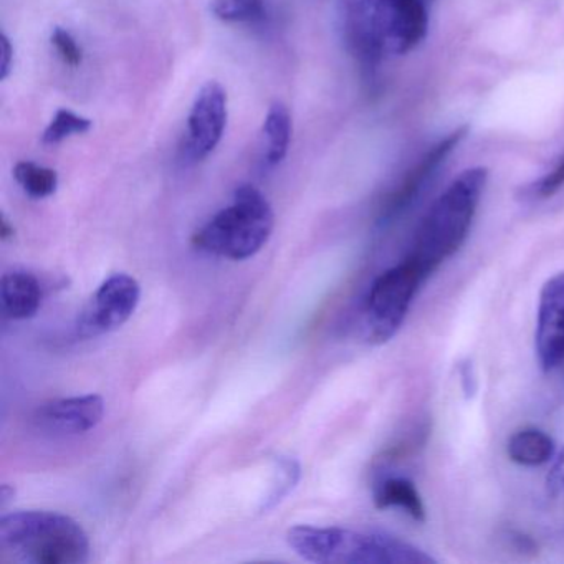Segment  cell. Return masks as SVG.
<instances>
[{
    "instance_id": "cell-1",
    "label": "cell",
    "mask_w": 564,
    "mask_h": 564,
    "mask_svg": "<svg viewBox=\"0 0 564 564\" xmlns=\"http://www.w3.org/2000/svg\"><path fill=\"white\" fill-rule=\"evenodd\" d=\"M487 181V167L475 166L465 170L434 200L419 224L411 250L404 259L409 260L425 280L464 246L480 206Z\"/></svg>"
},
{
    "instance_id": "cell-17",
    "label": "cell",
    "mask_w": 564,
    "mask_h": 564,
    "mask_svg": "<svg viewBox=\"0 0 564 564\" xmlns=\"http://www.w3.org/2000/svg\"><path fill=\"white\" fill-rule=\"evenodd\" d=\"M14 177L32 199H45L57 191V173L54 170H48V167L37 166L31 161L19 163L14 167Z\"/></svg>"
},
{
    "instance_id": "cell-12",
    "label": "cell",
    "mask_w": 564,
    "mask_h": 564,
    "mask_svg": "<svg viewBox=\"0 0 564 564\" xmlns=\"http://www.w3.org/2000/svg\"><path fill=\"white\" fill-rule=\"evenodd\" d=\"M429 15L424 0H384L382 35L386 54L405 55L427 35Z\"/></svg>"
},
{
    "instance_id": "cell-16",
    "label": "cell",
    "mask_w": 564,
    "mask_h": 564,
    "mask_svg": "<svg viewBox=\"0 0 564 564\" xmlns=\"http://www.w3.org/2000/svg\"><path fill=\"white\" fill-rule=\"evenodd\" d=\"M265 140V163L273 167L285 160L292 138V118L283 104H273L263 121Z\"/></svg>"
},
{
    "instance_id": "cell-21",
    "label": "cell",
    "mask_w": 564,
    "mask_h": 564,
    "mask_svg": "<svg viewBox=\"0 0 564 564\" xmlns=\"http://www.w3.org/2000/svg\"><path fill=\"white\" fill-rule=\"evenodd\" d=\"M564 187V156L561 158L560 163L550 171V173L544 174L540 181L531 184L530 189H528V194H530L533 199H547V197L554 196L557 191L563 189Z\"/></svg>"
},
{
    "instance_id": "cell-23",
    "label": "cell",
    "mask_w": 564,
    "mask_h": 564,
    "mask_svg": "<svg viewBox=\"0 0 564 564\" xmlns=\"http://www.w3.org/2000/svg\"><path fill=\"white\" fill-rule=\"evenodd\" d=\"M52 44L57 48L58 55L65 64L78 67L82 64V51L75 39L64 29L57 28L52 34Z\"/></svg>"
},
{
    "instance_id": "cell-15",
    "label": "cell",
    "mask_w": 564,
    "mask_h": 564,
    "mask_svg": "<svg viewBox=\"0 0 564 564\" xmlns=\"http://www.w3.org/2000/svg\"><path fill=\"white\" fill-rule=\"evenodd\" d=\"M508 457L523 467H540L556 454V444L546 432L536 427H524L514 432L508 441Z\"/></svg>"
},
{
    "instance_id": "cell-7",
    "label": "cell",
    "mask_w": 564,
    "mask_h": 564,
    "mask_svg": "<svg viewBox=\"0 0 564 564\" xmlns=\"http://www.w3.org/2000/svg\"><path fill=\"white\" fill-rule=\"evenodd\" d=\"M141 286L127 273H115L101 283L77 322L80 338H95L121 328L140 305Z\"/></svg>"
},
{
    "instance_id": "cell-9",
    "label": "cell",
    "mask_w": 564,
    "mask_h": 564,
    "mask_svg": "<svg viewBox=\"0 0 564 564\" xmlns=\"http://www.w3.org/2000/svg\"><path fill=\"white\" fill-rule=\"evenodd\" d=\"M467 134L468 127L464 124V127L457 128L447 137L438 140L434 147L429 148L422 154L421 160L405 173L398 187L382 203L381 214H379L381 223H391L414 204V200L421 196L422 191L425 189L429 181L434 176L435 171L445 163L452 151L465 140Z\"/></svg>"
},
{
    "instance_id": "cell-18",
    "label": "cell",
    "mask_w": 564,
    "mask_h": 564,
    "mask_svg": "<svg viewBox=\"0 0 564 564\" xmlns=\"http://www.w3.org/2000/svg\"><path fill=\"white\" fill-rule=\"evenodd\" d=\"M275 475L276 478L275 481H273L272 490L267 495L262 507H260L262 511H269L275 508L276 505L296 487L300 475H302V468H300V464L295 458L280 457L279 460H276Z\"/></svg>"
},
{
    "instance_id": "cell-8",
    "label": "cell",
    "mask_w": 564,
    "mask_h": 564,
    "mask_svg": "<svg viewBox=\"0 0 564 564\" xmlns=\"http://www.w3.org/2000/svg\"><path fill=\"white\" fill-rule=\"evenodd\" d=\"M534 345L541 369L564 375V272L551 276L541 289Z\"/></svg>"
},
{
    "instance_id": "cell-20",
    "label": "cell",
    "mask_w": 564,
    "mask_h": 564,
    "mask_svg": "<svg viewBox=\"0 0 564 564\" xmlns=\"http://www.w3.org/2000/svg\"><path fill=\"white\" fill-rule=\"evenodd\" d=\"M91 130V121L87 118L78 117L70 110H58L54 120L44 131L42 141L45 144H58L74 134H84Z\"/></svg>"
},
{
    "instance_id": "cell-6",
    "label": "cell",
    "mask_w": 564,
    "mask_h": 564,
    "mask_svg": "<svg viewBox=\"0 0 564 564\" xmlns=\"http://www.w3.org/2000/svg\"><path fill=\"white\" fill-rule=\"evenodd\" d=\"M384 0H339V31L362 77L372 84L384 51Z\"/></svg>"
},
{
    "instance_id": "cell-24",
    "label": "cell",
    "mask_w": 564,
    "mask_h": 564,
    "mask_svg": "<svg viewBox=\"0 0 564 564\" xmlns=\"http://www.w3.org/2000/svg\"><path fill=\"white\" fill-rule=\"evenodd\" d=\"M12 58H14V48L8 35L2 34V68H0V80H8L11 74Z\"/></svg>"
},
{
    "instance_id": "cell-19",
    "label": "cell",
    "mask_w": 564,
    "mask_h": 564,
    "mask_svg": "<svg viewBox=\"0 0 564 564\" xmlns=\"http://www.w3.org/2000/svg\"><path fill=\"white\" fill-rule=\"evenodd\" d=\"M210 11L224 22H256L265 15L262 0H213Z\"/></svg>"
},
{
    "instance_id": "cell-10",
    "label": "cell",
    "mask_w": 564,
    "mask_h": 564,
    "mask_svg": "<svg viewBox=\"0 0 564 564\" xmlns=\"http://www.w3.org/2000/svg\"><path fill=\"white\" fill-rule=\"evenodd\" d=\"M104 415L105 401L101 395H75L42 404L32 422L42 434L72 437L94 431L104 421Z\"/></svg>"
},
{
    "instance_id": "cell-11",
    "label": "cell",
    "mask_w": 564,
    "mask_h": 564,
    "mask_svg": "<svg viewBox=\"0 0 564 564\" xmlns=\"http://www.w3.org/2000/svg\"><path fill=\"white\" fill-rule=\"evenodd\" d=\"M227 124V94L223 85L207 82L189 115V154L196 161L209 156L224 137Z\"/></svg>"
},
{
    "instance_id": "cell-5",
    "label": "cell",
    "mask_w": 564,
    "mask_h": 564,
    "mask_svg": "<svg viewBox=\"0 0 564 564\" xmlns=\"http://www.w3.org/2000/svg\"><path fill=\"white\" fill-rule=\"evenodd\" d=\"M424 282L421 272L405 259L376 276L365 303L368 343L384 345L398 335Z\"/></svg>"
},
{
    "instance_id": "cell-3",
    "label": "cell",
    "mask_w": 564,
    "mask_h": 564,
    "mask_svg": "<svg viewBox=\"0 0 564 564\" xmlns=\"http://www.w3.org/2000/svg\"><path fill=\"white\" fill-rule=\"evenodd\" d=\"M286 543L303 560L325 564H429L434 557L408 541L381 531L319 528L299 524L290 528Z\"/></svg>"
},
{
    "instance_id": "cell-14",
    "label": "cell",
    "mask_w": 564,
    "mask_h": 564,
    "mask_svg": "<svg viewBox=\"0 0 564 564\" xmlns=\"http://www.w3.org/2000/svg\"><path fill=\"white\" fill-rule=\"evenodd\" d=\"M375 507L378 510H388V508H401L412 520L425 521V507L421 494L414 481L405 477H386L379 484H376L375 494H372Z\"/></svg>"
},
{
    "instance_id": "cell-2",
    "label": "cell",
    "mask_w": 564,
    "mask_h": 564,
    "mask_svg": "<svg viewBox=\"0 0 564 564\" xmlns=\"http://www.w3.org/2000/svg\"><path fill=\"white\" fill-rule=\"evenodd\" d=\"M90 540L78 521L55 511L29 510L0 520L2 560L22 564H84Z\"/></svg>"
},
{
    "instance_id": "cell-4",
    "label": "cell",
    "mask_w": 564,
    "mask_h": 564,
    "mask_svg": "<svg viewBox=\"0 0 564 564\" xmlns=\"http://www.w3.org/2000/svg\"><path fill=\"white\" fill-rule=\"evenodd\" d=\"M275 226L272 206L257 187H237L234 203L200 227L193 246L200 252L229 260L257 256L269 242Z\"/></svg>"
},
{
    "instance_id": "cell-22",
    "label": "cell",
    "mask_w": 564,
    "mask_h": 564,
    "mask_svg": "<svg viewBox=\"0 0 564 564\" xmlns=\"http://www.w3.org/2000/svg\"><path fill=\"white\" fill-rule=\"evenodd\" d=\"M547 498L557 511L563 513L564 520V448L554 458L553 467L546 477Z\"/></svg>"
},
{
    "instance_id": "cell-13",
    "label": "cell",
    "mask_w": 564,
    "mask_h": 564,
    "mask_svg": "<svg viewBox=\"0 0 564 564\" xmlns=\"http://www.w3.org/2000/svg\"><path fill=\"white\" fill-rule=\"evenodd\" d=\"M44 290L37 276L24 270H14L2 276L0 300L4 318L12 322L34 318L42 306Z\"/></svg>"
},
{
    "instance_id": "cell-25",
    "label": "cell",
    "mask_w": 564,
    "mask_h": 564,
    "mask_svg": "<svg viewBox=\"0 0 564 564\" xmlns=\"http://www.w3.org/2000/svg\"><path fill=\"white\" fill-rule=\"evenodd\" d=\"M14 226H12V224L9 223V219L8 217H6V214H2V216H0V239H2V242H9V240L14 239Z\"/></svg>"
},
{
    "instance_id": "cell-26",
    "label": "cell",
    "mask_w": 564,
    "mask_h": 564,
    "mask_svg": "<svg viewBox=\"0 0 564 564\" xmlns=\"http://www.w3.org/2000/svg\"><path fill=\"white\" fill-rule=\"evenodd\" d=\"M15 497V488L11 485H4L0 490V507L8 508L9 501Z\"/></svg>"
}]
</instances>
